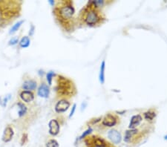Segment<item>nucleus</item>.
Returning <instances> with one entry per match:
<instances>
[{
	"label": "nucleus",
	"mask_w": 167,
	"mask_h": 147,
	"mask_svg": "<svg viewBox=\"0 0 167 147\" xmlns=\"http://www.w3.org/2000/svg\"><path fill=\"white\" fill-rule=\"evenodd\" d=\"M19 45L22 48H27L30 45V39L28 36H24L19 42Z\"/></svg>",
	"instance_id": "15"
},
{
	"label": "nucleus",
	"mask_w": 167,
	"mask_h": 147,
	"mask_svg": "<svg viewBox=\"0 0 167 147\" xmlns=\"http://www.w3.org/2000/svg\"><path fill=\"white\" fill-rule=\"evenodd\" d=\"M21 98L23 101L26 102V103H30V102L33 101L34 96L32 94V92H30V91H24L22 92L20 94Z\"/></svg>",
	"instance_id": "11"
},
{
	"label": "nucleus",
	"mask_w": 167,
	"mask_h": 147,
	"mask_svg": "<svg viewBox=\"0 0 167 147\" xmlns=\"http://www.w3.org/2000/svg\"><path fill=\"white\" fill-rule=\"evenodd\" d=\"M84 19L88 25H94L98 22L100 18L95 10L89 9L86 11Z\"/></svg>",
	"instance_id": "2"
},
{
	"label": "nucleus",
	"mask_w": 167,
	"mask_h": 147,
	"mask_svg": "<svg viewBox=\"0 0 167 147\" xmlns=\"http://www.w3.org/2000/svg\"><path fill=\"white\" fill-rule=\"evenodd\" d=\"M54 73L53 71H50V72L48 73L47 75V80H48V82L49 85H51V82H52V77H54Z\"/></svg>",
	"instance_id": "20"
},
{
	"label": "nucleus",
	"mask_w": 167,
	"mask_h": 147,
	"mask_svg": "<svg viewBox=\"0 0 167 147\" xmlns=\"http://www.w3.org/2000/svg\"><path fill=\"white\" fill-rule=\"evenodd\" d=\"M48 126H49V133L53 135V136H55V135H57L58 133L59 132V123L56 120H51L49 122V124H48Z\"/></svg>",
	"instance_id": "5"
},
{
	"label": "nucleus",
	"mask_w": 167,
	"mask_h": 147,
	"mask_svg": "<svg viewBox=\"0 0 167 147\" xmlns=\"http://www.w3.org/2000/svg\"><path fill=\"white\" fill-rule=\"evenodd\" d=\"M13 130L11 127H7L4 131L3 134H2V141L5 143H8L12 140L13 137Z\"/></svg>",
	"instance_id": "8"
},
{
	"label": "nucleus",
	"mask_w": 167,
	"mask_h": 147,
	"mask_svg": "<svg viewBox=\"0 0 167 147\" xmlns=\"http://www.w3.org/2000/svg\"><path fill=\"white\" fill-rule=\"evenodd\" d=\"M38 95L41 97L47 98L49 95V88L45 84H42L38 89Z\"/></svg>",
	"instance_id": "10"
},
{
	"label": "nucleus",
	"mask_w": 167,
	"mask_h": 147,
	"mask_svg": "<svg viewBox=\"0 0 167 147\" xmlns=\"http://www.w3.org/2000/svg\"><path fill=\"white\" fill-rule=\"evenodd\" d=\"M59 16L63 19H69L73 16L74 9L71 5H65L59 9Z\"/></svg>",
	"instance_id": "3"
},
{
	"label": "nucleus",
	"mask_w": 167,
	"mask_h": 147,
	"mask_svg": "<svg viewBox=\"0 0 167 147\" xmlns=\"http://www.w3.org/2000/svg\"><path fill=\"white\" fill-rule=\"evenodd\" d=\"M70 106V103L65 100H62L58 102L55 106V110L57 112L61 113L65 112V111L68 110V109Z\"/></svg>",
	"instance_id": "4"
},
{
	"label": "nucleus",
	"mask_w": 167,
	"mask_h": 147,
	"mask_svg": "<svg viewBox=\"0 0 167 147\" xmlns=\"http://www.w3.org/2000/svg\"><path fill=\"white\" fill-rule=\"evenodd\" d=\"M105 61H103L101 66H100V81L101 83H104L105 81Z\"/></svg>",
	"instance_id": "14"
},
{
	"label": "nucleus",
	"mask_w": 167,
	"mask_h": 147,
	"mask_svg": "<svg viewBox=\"0 0 167 147\" xmlns=\"http://www.w3.org/2000/svg\"><path fill=\"white\" fill-rule=\"evenodd\" d=\"M108 137L112 143L115 144H118L121 142V140H122V137H121V134H120V132H118L117 130H111V131L108 132Z\"/></svg>",
	"instance_id": "6"
},
{
	"label": "nucleus",
	"mask_w": 167,
	"mask_h": 147,
	"mask_svg": "<svg viewBox=\"0 0 167 147\" xmlns=\"http://www.w3.org/2000/svg\"><path fill=\"white\" fill-rule=\"evenodd\" d=\"M18 106L19 107V117H22V116L24 115L26 113L27 111V108L26 106H25L24 104H22V103H18Z\"/></svg>",
	"instance_id": "16"
},
{
	"label": "nucleus",
	"mask_w": 167,
	"mask_h": 147,
	"mask_svg": "<svg viewBox=\"0 0 167 147\" xmlns=\"http://www.w3.org/2000/svg\"><path fill=\"white\" fill-rule=\"evenodd\" d=\"M18 41H19V40H18L17 37H13V38L11 39V40L9 41V45H16V43H18Z\"/></svg>",
	"instance_id": "21"
},
{
	"label": "nucleus",
	"mask_w": 167,
	"mask_h": 147,
	"mask_svg": "<svg viewBox=\"0 0 167 147\" xmlns=\"http://www.w3.org/2000/svg\"><path fill=\"white\" fill-rule=\"evenodd\" d=\"M142 121V117L139 114L137 115H134L132 117L131 119V122L130 124H129V129H134L135 127H137V126L140 125V124L141 123Z\"/></svg>",
	"instance_id": "9"
},
{
	"label": "nucleus",
	"mask_w": 167,
	"mask_h": 147,
	"mask_svg": "<svg viewBox=\"0 0 167 147\" xmlns=\"http://www.w3.org/2000/svg\"><path fill=\"white\" fill-rule=\"evenodd\" d=\"M165 139L167 140V135H166V136H165Z\"/></svg>",
	"instance_id": "25"
},
{
	"label": "nucleus",
	"mask_w": 167,
	"mask_h": 147,
	"mask_svg": "<svg viewBox=\"0 0 167 147\" xmlns=\"http://www.w3.org/2000/svg\"><path fill=\"white\" fill-rule=\"evenodd\" d=\"M85 141H86L87 147H115L112 144L107 142L103 138L95 136V135L88 137Z\"/></svg>",
	"instance_id": "1"
},
{
	"label": "nucleus",
	"mask_w": 167,
	"mask_h": 147,
	"mask_svg": "<svg viewBox=\"0 0 167 147\" xmlns=\"http://www.w3.org/2000/svg\"><path fill=\"white\" fill-rule=\"evenodd\" d=\"M59 143L56 140H50L46 143V147H59Z\"/></svg>",
	"instance_id": "18"
},
{
	"label": "nucleus",
	"mask_w": 167,
	"mask_h": 147,
	"mask_svg": "<svg viewBox=\"0 0 167 147\" xmlns=\"http://www.w3.org/2000/svg\"><path fill=\"white\" fill-rule=\"evenodd\" d=\"M137 130H136V129H131V130H128V131H126V134H125V138H124L125 142H127V143L130 142L132 137H133L135 134H137Z\"/></svg>",
	"instance_id": "13"
},
{
	"label": "nucleus",
	"mask_w": 167,
	"mask_h": 147,
	"mask_svg": "<svg viewBox=\"0 0 167 147\" xmlns=\"http://www.w3.org/2000/svg\"><path fill=\"white\" fill-rule=\"evenodd\" d=\"M144 117L146 119V120H151L154 119V117H155V113L153 112V111H147V112H146L144 114Z\"/></svg>",
	"instance_id": "19"
},
{
	"label": "nucleus",
	"mask_w": 167,
	"mask_h": 147,
	"mask_svg": "<svg viewBox=\"0 0 167 147\" xmlns=\"http://www.w3.org/2000/svg\"><path fill=\"white\" fill-rule=\"evenodd\" d=\"M117 123V119L115 116L112 114H107L105 117H104L103 120V124L105 126L111 127L116 124Z\"/></svg>",
	"instance_id": "7"
},
{
	"label": "nucleus",
	"mask_w": 167,
	"mask_h": 147,
	"mask_svg": "<svg viewBox=\"0 0 167 147\" xmlns=\"http://www.w3.org/2000/svg\"><path fill=\"white\" fill-rule=\"evenodd\" d=\"M22 88H23L25 90L27 91L34 90V89L37 88V82L33 80L26 81V82H25L24 83H23V85H22Z\"/></svg>",
	"instance_id": "12"
},
{
	"label": "nucleus",
	"mask_w": 167,
	"mask_h": 147,
	"mask_svg": "<svg viewBox=\"0 0 167 147\" xmlns=\"http://www.w3.org/2000/svg\"><path fill=\"white\" fill-rule=\"evenodd\" d=\"M75 109H76V104L74 105L73 107H72V110H71V114H70V115H69V117H71L72 116H73L74 113V111H75Z\"/></svg>",
	"instance_id": "23"
},
{
	"label": "nucleus",
	"mask_w": 167,
	"mask_h": 147,
	"mask_svg": "<svg viewBox=\"0 0 167 147\" xmlns=\"http://www.w3.org/2000/svg\"><path fill=\"white\" fill-rule=\"evenodd\" d=\"M23 22L24 21H19V22H18L17 23H16L14 25V26L12 27V28H11V31H10V33H13L14 32H16V31H18V29L20 28V26H22V24L23 23Z\"/></svg>",
	"instance_id": "17"
},
{
	"label": "nucleus",
	"mask_w": 167,
	"mask_h": 147,
	"mask_svg": "<svg viewBox=\"0 0 167 147\" xmlns=\"http://www.w3.org/2000/svg\"><path fill=\"white\" fill-rule=\"evenodd\" d=\"M49 2H50V3H51V5H54V2H53L52 0H51V1H49Z\"/></svg>",
	"instance_id": "24"
},
{
	"label": "nucleus",
	"mask_w": 167,
	"mask_h": 147,
	"mask_svg": "<svg viewBox=\"0 0 167 147\" xmlns=\"http://www.w3.org/2000/svg\"><path fill=\"white\" fill-rule=\"evenodd\" d=\"M91 131H92V129H91V128H89V129H88L87 130H86V131H85L84 133H83V134H82V136H81V138H86V136H87L88 134H89L91 132Z\"/></svg>",
	"instance_id": "22"
}]
</instances>
